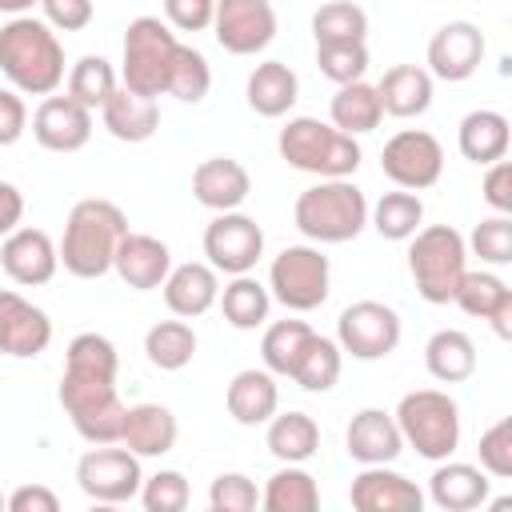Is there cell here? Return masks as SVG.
Masks as SVG:
<instances>
[{
	"label": "cell",
	"mask_w": 512,
	"mask_h": 512,
	"mask_svg": "<svg viewBox=\"0 0 512 512\" xmlns=\"http://www.w3.org/2000/svg\"><path fill=\"white\" fill-rule=\"evenodd\" d=\"M120 356L116 344L100 332H80L68 340L64 376H60V404L72 428L88 444H120L128 404L116 392Z\"/></svg>",
	"instance_id": "1"
},
{
	"label": "cell",
	"mask_w": 512,
	"mask_h": 512,
	"mask_svg": "<svg viewBox=\"0 0 512 512\" xmlns=\"http://www.w3.org/2000/svg\"><path fill=\"white\" fill-rule=\"evenodd\" d=\"M0 72L20 96H52L64 84V44L36 16H12L0 28Z\"/></svg>",
	"instance_id": "2"
},
{
	"label": "cell",
	"mask_w": 512,
	"mask_h": 512,
	"mask_svg": "<svg viewBox=\"0 0 512 512\" xmlns=\"http://www.w3.org/2000/svg\"><path fill=\"white\" fill-rule=\"evenodd\" d=\"M124 232H128V216L120 204L104 196L76 200L64 224V240H60L64 272H72L76 280H100L104 272H112V256Z\"/></svg>",
	"instance_id": "3"
},
{
	"label": "cell",
	"mask_w": 512,
	"mask_h": 512,
	"mask_svg": "<svg viewBox=\"0 0 512 512\" xmlns=\"http://www.w3.org/2000/svg\"><path fill=\"white\" fill-rule=\"evenodd\" d=\"M276 152L288 168L320 176V180L352 176L360 168V156H364L356 136L340 132L336 124H324L316 116H292L276 136Z\"/></svg>",
	"instance_id": "4"
},
{
	"label": "cell",
	"mask_w": 512,
	"mask_h": 512,
	"mask_svg": "<svg viewBox=\"0 0 512 512\" xmlns=\"http://www.w3.org/2000/svg\"><path fill=\"white\" fill-rule=\"evenodd\" d=\"M292 220L316 244H348L368 228V200L348 176L320 180L296 196Z\"/></svg>",
	"instance_id": "5"
},
{
	"label": "cell",
	"mask_w": 512,
	"mask_h": 512,
	"mask_svg": "<svg viewBox=\"0 0 512 512\" xmlns=\"http://www.w3.org/2000/svg\"><path fill=\"white\" fill-rule=\"evenodd\" d=\"M408 272L416 280V292L428 304H452V296L468 272L464 236L452 224L416 228V236L408 240Z\"/></svg>",
	"instance_id": "6"
},
{
	"label": "cell",
	"mask_w": 512,
	"mask_h": 512,
	"mask_svg": "<svg viewBox=\"0 0 512 512\" xmlns=\"http://www.w3.org/2000/svg\"><path fill=\"white\" fill-rule=\"evenodd\" d=\"M392 416H396V428H400L404 444H412L416 456H424L432 464L448 460L460 448V408L440 388L404 392Z\"/></svg>",
	"instance_id": "7"
},
{
	"label": "cell",
	"mask_w": 512,
	"mask_h": 512,
	"mask_svg": "<svg viewBox=\"0 0 512 512\" xmlns=\"http://www.w3.org/2000/svg\"><path fill=\"white\" fill-rule=\"evenodd\" d=\"M180 36L160 16H136L124 32V60H120V84L140 96H164L168 72L176 60Z\"/></svg>",
	"instance_id": "8"
},
{
	"label": "cell",
	"mask_w": 512,
	"mask_h": 512,
	"mask_svg": "<svg viewBox=\"0 0 512 512\" xmlns=\"http://www.w3.org/2000/svg\"><path fill=\"white\" fill-rule=\"evenodd\" d=\"M268 292L288 312H312L332 292V268L328 256L312 244H288L272 268H268Z\"/></svg>",
	"instance_id": "9"
},
{
	"label": "cell",
	"mask_w": 512,
	"mask_h": 512,
	"mask_svg": "<svg viewBox=\"0 0 512 512\" xmlns=\"http://www.w3.org/2000/svg\"><path fill=\"white\" fill-rule=\"evenodd\" d=\"M76 484L96 504H128L144 484L140 456L116 444H92L76 464Z\"/></svg>",
	"instance_id": "10"
},
{
	"label": "cell",
	"mask_w": 512,
	"mask_h": 512,
	"mask_svg": "<svg viewBox=\"0 0 512 512\" xmlns=\"http://www.w3.org/2000/svg\"><path fill=\"white\" fill-rule=\"evenodd\" d=\"M400 316L380 300H356L336 320V344L352 360H384L400 344Z\"/></svg>",
	"instance_id": "11"
},
{
	"label": "cell",
	"mask_w": 512,
	"mask_h": 512,
	"mask_svg": "<svg viewBox=\"0 0 512 512\" xmlns=\"http://www.w3.org/2000/svg\"><path fill=\"white\" fill-rule=\"evenodd\" d=\"M380 168L384 176L396 184V188H408V192H424L440 180L444 172V148L432 132L424 128H404L396 132L384 152H380Z\"/></svg>",
	"instance_id": "12"
},
{
	"label": "cell",
	"mask_w": 512,
	"mask_h": 512,
	"mask_svg": "<svg viewBox=\"0 0 512 512\" xmlns=\"http://www.w3.org/2000/svg\"><path fill=\"white\" fill-rule=\"evenodd\" d=\"M204 256L224 276L252 272L256 260L264 256V228L252 216H244L240 208L216 212V220L204 228Z\"/></svg>",
	"instance_id": "13"
},
{
	"label": "cell",
	"mask_w": 512,
	"mask_h": 512,
	"mask_svg": "<svg viewBox=\"0 0 512 512\" xmlns=\"http://www.w3.org/2000/svg\"><path fill=\"white\" fill-rule=\"evenodd\" d=\"M212 36L232 56H256L276 40L272 0H216Z\"/></svg>",
	"instance_id": "14"
},
{
	"label": "cell",
	"mask_w": 512,
	"mask_h": 512,
	"mask_svg": "<svg viewBox=\"0 0 512 512\" xmlns=\"http://www.w3.org/2000/svg\"><path fill=\"white\" fill-rule=\"evenodd\" d=\"M484 60V32L472 20H448L428 40V72L432 80L460 84L468 80Z\"/></svg>",
	"instance_id": "15"
},
{
	"label": "cell",
	"mask_w": 512,
	"mask_h": 512,
	"mask_svg": "<svg viewBox=\"0 0 512 512\" xmlns=\"http://www.w3.org/2000/svg\"><path fill=\"white\" fill-rule=\"evenodd\" d=\"M0 268L20 288H40L60 268V248L44 228H12L0 244Z\"/></svg>",
	"instance_id": "16"
},
{
	"label": "cell",
	"mask_w": 512,
	"mask_h": 512,
	"mask_svg": "<svg viewBox=\"0 0 512 512\" xmlns=\"http://www.w3.org/2000/svg\"><path fill=\"white\" fill-rule=\"evenodd\" d=\"M52 344V320L44 308L12 288H0V356L32 360Z\"/></svg>",
	"instance_id": "17"
},
{
	"label": "cell",
	"mask_w": 512,
	"mask_h": 512,
	"mask_svg": "<svg viewBox=\"0 0 512 512\" xmlns=\"http://www.w3.org/2000/svg\"><path fill=\"white\" fill-rule=\"evenodd\" d=\"M32 136L48 152H80L92 140V112L76 104L68 92L64 96H44L32 112Z\"/></svg>",
	"instance_id": "18"
},
{
	"label": "cell",
	"mask_w": 512,
	"mask_h": 512,
	"mask_svg": "<svg viewBox=\"0 0 512 512\" xmlns=\"http://www.w3.org/2000/svg\"><path fill=\"white\" fill-rule=\"evenodd\" d=\"M348 500L356 512H420L424 508V492L392 472L388 464H364V472L352 480Z\"/></svg>",
	"instance_id": "19"
},
{
	"label": "cell",
	"mask_w": 512,
	"mask_h": 512,
	"mask_svg": "<svg viewBox=\"0 0 512 512\" xmlns=\"http://www.w3.org/2000/svg\"><path fill=\"white\" fill-rule=\"evenodd\" d=\"M112 272L136 288V292H152L164 284V276L172 272V252L164 240L148 236V232H124L116 256H112Z\"/></svg>",
	"instance_id": "20"
},
{
	"label": "cell",
	"mask_w": 512,
	"mask_h": 512,
	"mask_svg": "<svg viewBox=\"0 0 512 512\" xmlns=\"http://www.w3.org/2000/svg\"><path fill=\"white\" fill-rule=\"evenodd\" d=\"M248 192H252V176L232 156H208L192 172V196H196V204H204L212 212L240 208L248 200Z\"/></svg>",
	"instance_id": "21"
},
{
	"label": "cell",
	"mask_w": 512,
	"mask_h": 512,
	"mask_svg": "<svg viewBox=\"0 0 512 512\" xmlns=\"http://www.w3.org/2000/svg\"><path fill=\"white\" fill-rule=\"evenodd\" d=\"M492 476L464 460H436V472L428 476V500L444 512H472L488 504Z\"/></svg>",
	"instance_id": "22"
},
{
	"label": "cell",
	"mask_w": 512,
	"mask_h": 512,
	"mask_svg": "<svg viewBox=\"0 0 512 512\" xmlns=\"http://www.w3.org/2000/svg\"><path fill=\"white\" fill-rule=\"evenodd\" d=\"M344 444H348V456L360 464H392L404 452V436L396 428V416L384 408H360L348 420Z\"/></svg>",
	"instance_id": "23"
},
{
	"label": "cell",
	"mask_w": 512,
	"mask_h": 512,
	"mask_svg": "<svg viewBox=\"0 0 512 512\" xmlns=\"http://www.w3.org/2000/svg\"><path fill=\"white\" fill-rule=\"evenodd\" d=\"M164 304L172 316H204L216 300H220V276L212 264H200V260H188V264H176L168 276H164Z\"/></svg>",
	"instance_id": "24"
},
{
	"label": "cell",
	"mask_w": 512,
	"mask_h": 512,
	"mask_svg": "<svg viewBox=\"0 0 512 512\" xmlns=\"http://www.w3.org/2000/svg\"><path fill=\"white\" fill-rule=\"evenodd\" d=\"M176 436H180V424L172 416V408L164 404H132L124 412V428H120V444L128 452H136L140 460L144 456H168L176 448Z\"/></svg>",
	"instance_id": "25"
},
{
	"label": "cell",
	"mask_w": 512,
	"mask_h": 512,
	"mask_svg": "<svg viewBox=\"0 0 512 512\" xmlns=\"http://www.w3.org/2000/svg\"><path fill=\"white\" fill-rule=\"evenodd\" d=\"M224 404H228V416L244 428H256V424H268L280 408V388H276V376L268 368H240L224 392Z\"/></svg>",
	"instance_id": "26"
},
{
	"label": "cell",
	"mask_w": 512,
	"mask_h": 512,
	"mask_svg": "<svg viewBox=\"0 0 512 512\" xmlns=\"http://www.w3.org/2000/svg\"><path fill=\"white\" fill-rule=\"evenodd\" d=\"M100 120H104L108 136H116L120 144H144V140H152L156 128H160V104H156L152 96H140V92H132V88L120 84V88L104 100Z\"/></svg>",
	"instance_id": "27"
},
{
	"label": "cell",
	"mask_w": 512,
	"mask_h": 512,
	"mask_svg": "<svg viewBox=\"0 0 512 512\" xmlns=\"http://www.w3.org/2000/svg\"><path fill=\"white\" fill-rule=\"evenodd\" d=\"M376 96H380L384 116H396V120L424 116L432 108V72L420 64H392L380 76Z\"/></svg>",
	"instance_id": "28"
},
{
	"label": "cell",
	"mask_w": 512,
	"mask_h": 512,
	"mask_svg": "<svg viewBox=\"0 0 512 512\" xmlns=\"http://www.w3.org/2000/svg\"><path fill=\"white\" fill-rule=\"evenodd\" d=\"M300 96V80L296 72L284 64V60H260L252 72H248V84H244V100L256 116L264 120H280L284 112H292Z\"/></svg>",
	"instance_id": "29"
},
{
	"label": "cell",
	"mask_w": 512,
	"mask_h": 512,
	"mask_svg": "<svg viewBox=\"0 0 512 512\" xmlns=\"http://www.w3.org/2000/svg\"><path fill=\"white\" fill-rule=\"evenodd\" d=\"M456 144H460V156L488 168L492 160H504L508 156V116L504 112H492V108H476L460 120V132H456Z\"/></svg>",
	"instance_id": "30"
},
{
	"label": "cell",
	"mask_w": 512,
	"mask_h": 512,
	"mask_svg": "<svg viewBox=\"0 0 512 512\" xmlns=\"http://www.w3.org/2000/svg\"><path fill=\"white\" fill-rule=\"evenodd\" d=\"M424 368L440 384H464L476 372V344L460 328H440L424 344Z\"/></svg>",
	"instance_id": "31"
},
{
	"label": "cell",
	"mask_w": 512,
	"mask_h": 512,
	"mask_svg": "<svg viewBox=\"0 0 512 512\" xmlns=\"http://www.w3.org/2000/svg\"><path fill=\"white\" fill-rule=\"evenodd\" d=\"M264 444L280 464H304L320 452V424L308 412H276L268 420Z\"/></svg>",
	"instance_id": "32"
},
{
	"label": "cell",
	"mask_w": 512,
	"mask_h": 512,
	"mask_svg": "<svg viewBox=\"0 0 512 512\" xmlns=\"http://www.w3.org/2000/svg\"><path fill=\"white\" fill-rule=\"evenodd\" d=\"M328 116H332V124H336L340 132H348V136L372 132V128L384 120L376 84H368V80L336 84V96H332V104H328Z\"/></svg>",
	"instance_id": "33"
},
{
	"label": "cell",
	"mask_w": 512,
	"mask_h": 512,
	"mask_svg": "<svg viewBox=\"0 0 512 512\" xmlns=\"http://www.w3.org/2000/svg\"><path fill=\"white\" fill-rule=\"evenodd\" d=\"M220 312H224V320L232 324V328H240V332H252V328H260L264 320H268V308H272V292H268V284H260L256 276H248V272H240V276H232L224 288H220Z\"/></svg>",
	"instance_id": "34"
},
{
	"label": "cell",
	"mask_w": 512,
	"mask_h": 512,
	"mask_svg": "<svg viewBox=\"0 0 512 512\" xmlns=\"http://www.w3.org/2000/svg\"><path fill=\"white\" fill-rule=\"evenodd\" d=\"M144 356H148V364L160 368V372H180V368H188L192 356H196V332H192V324H188L184 316L152 324V328L144 332Z\"/></svg>",
	"instance_id": "35"
},
{
	"label": "cell",
	"mask_w": 512,
	"mask_h": 512,
	"mask_svg": "<svg viewBox=\"0 0 512 512\" xmlns=\"http://www.w3.org/2000/svg\"><path fill=\"white\" fill-rule=\"evenodd\" d=\"M340 368H344V352L336 340L312 332L292 364V380L304 388V392H332L336 380H340Z\"/></svg>",
	"instance_id": "36"
},
{
	"label": "cell",
	"mask_w": 512,
	"mask_h": 512,
	"mask_svg": "<svg viewBox=\"0 0 512 512\" xmlns=\"http://www.w3.org/2000/svg\"><path fill=\"white\" fill-rule=\"evenodd\" d=\"M260 504L268 512H316L320 508V484L300 464H284L280 472L268 476V484L260 492Z\"/></svg>",
	"instance_id": "37"
},
{
	"label": "cell",
	"mask_w": 512,
	"mask_h": 512,
	"mask_svg": "<svg viewBox=\"0 0 512 512\" xmlns=\"http://www.w3.org/2000/svg\"><path fill=\"white\" fill-rule=\"evenodd\" d=\"M368 224H372L384 240H412L416 228L424 224V204H420V196L408 192V188L384 192V196L368 208Z\"/></svg>",
	"instance_id": "38"
},
{
	"label": "cell",
	"mask_w": 512,
	"mask_h": 512,
	"mask_svg": "<svg viewBox=\"0 0 512 512\" xmlns=\"http://www.w3.org/2000/svg\"><path fill=\"white\" fill-rule=\"evenodd\" d=\"M116 88H120L116 68H112L104 56H96V52L80 56V60L72 64V72H68V96H72L76 104H84L88 112H100L104 100H108Z\"/></svg>",
	"instance_id": "39"
},
{
	"label": "cell",
	"mask_w": 512,
	"mask_h": 512,
	"mask_svg": "<svg viewBox=\"0 0 512 512\" xmlns=\"http://www.w3.org/2000/svg\"><path fill=\"white\" fill-rule=\"evenodd\" d=\"M452 304H460V312H468V316L488 320L496 308L512 304V288L496 272H488V268H476V272L468 268L460 288H456V296H452Z\"/></svg>",
	"instance_id": "40"
},
{
	"label": "cell",
	"mask_w": 512,
	"mask_h": 512,
	"mask_svg": "<svg viewBox=\"0 0 512 512\" xmlns=\"http://www.w3.org/2000/svg\"><path fill=\"white\" fill-rule=\"evenodd\" d=\"M312 336V324L304 320H276L264 328V340H260V360L272 376H292V364L304 348V340Z\"/></svg>",
	"instance_id": "41"
},
{
	"label": "cell",
	"mask_w": 512,
	"mask_h": 512,
	"mask_svg": "<svg viewBox=\"0 0 512 512\" xmlns=\"http://www.w3.org/2000/svg\"><path fill=\"white\" fill-rule=\"evenodd\" d=\"M312 36H316V44L364 40L368 36V12L352 0H328L312 12Z\"/></svg>",
	"instance_id": "42"
},
{
	"label": "cell",
	"mask_w": 512,
	"mask_h": 512,
	"mask_svg": "<svg viewBox=\"0 0 512 512\" xmlns=\"http://www.w3.org/2000/svg\"><path fill=\"white\" fill-rule=\"evenodd\" d=\"M212 88V68L204 60V52H196L192 44H180L176 48V60H172V72H168V92L164 96H176L180 104H200Z\"/></svg>",
	"instance_id": "43"
},
{
	"label": "cell",
	"mask_w": 512,
	"mask_h": 512,
	"mask_svg": "<svg viewBox=\"0 0 512 512\" xmlns=\"http://www.w3.org/2000/svg\"><path fill=\"white\" fill-rule=\"evenodd\" d=\"M316 68H320V76H328L332 84L364 80V72H368V44H364V40L316 44Z\"/></svg>",
	"instance_id": "44"
},
{
	"label": "cell",
	"mask_w": 512,
	"mask_h": 512,
	"mask_svg": "<svg viewBox=\"0 0 512 512\" xmlns=\"http://www.w3.org/2000/svg\"><path fill=\"white\" fill-rule=\"evenodd\" d=\"M464 248H468L476 260L492 264V268L512 264V220L500 216V212L488 216V220H480V224L472 228V236L464 240Z\"/></svg>",
	"instance_id": "45"
},
{
	"label": "cell",
	"mask_w": 512,
	"mask_h": 512,
	"mask_svg": "<svg viewBox=\"0 0 512 512\" xmlns=\"http://www.w3.org/2000/svg\"><path fill=\"white\" fill-rule=\"evenodd\" d=\"M192 500V488L184 480V472L176 468H160L156 476H144L140 484V504L148 512H184Z\"/></svg>",
	"instance_id": "46"
},
{
	"label": "cell",
	"mask_w": 512,
	"mask_h": 512,
	"mask_svg": "<svg viewBox=\"0 0 512 512\" xmlns=\"http://www.w3.org/2000/svg\"><path fill=\"white\" fill-rule=\"evenodd\" d=\"M208 504L212 512H252L260 504L256 480H248L244 472H220L208 488Z\"/></svg>",
	"instance_id": "47"
},
{
	"label": "cell",
	"mask_w": 512,
	"mask_h": 512,
	"mask_svg": "<svg viewBox=\"0 0 512 512\" xmlns=\"http://www.w3.org/2000/svg\"><path fill=\"white\" fill-rule=\"evenodd\" d=\"M480 468L492 480H508L512 476V420L508 416L480 432Z\"/></svg>",
	"instance_id": "48"
},
{
	"label": "cell",
	"mask_w": 512,
	"mask_h": 512,
	"mask_svg": "<svg viewBox=\"0 0 512 512\" xmlns=\"http://www.w3.org/2000/svg\"><path fill=\"white\" fill-rule=\"evenodd\" d=\"M40 12L52 32H84L96 16V4L92 0H40Z\"/></svg>",
	"instance_id": "49"
},
{
	"label": "cell",
	"mask_w": 512,
	"mask_h": 512,
	"mask_svg": "<svg viewBox=\"0 0 512 512\" xmlns=\"http://www.w3.org/2000/svg\"><path fill=\"white\" fill-rule=\"evenodd\" d=\"M216 0H164V24L172 32H204L212 28Z\"/></svg>",
	"instance_id": "50"
},
{
	"label": "cell",
	"mask_w": 512,
	"mask_h": 512,
	"mask_svg": "<svg viewBox=\"0 0 512 512\" xmlns=\"http://www.w3.org/2000/svg\"><path fill=\"white\" fill-rule=\"evenodd\" d=\"M480 196L492 212L508 216L512 212V164L508 160H492L488 172H484V184H480Z\"/></svg>",
	"instance_id": "51"
},
{
	"label": "cell",
	"mask_w": 512,
	"mask_h": 512,
	"mask_svg": "<svg viewBox=\"0 0 512 512\" xmlns=\"http://www.w3.org/2000/svg\"><path fill=\"white\" fill-rule=\"evenodd\" d=\"M28 128V108L16 88H0V148L16 144Z\"/></svg>",
	"instance_id": "52"
},
{
	"label": "cell",
	"mask_w": 512,
	"mask_h": 512,
	"mask_svg": "<svg viewBox=\"0 0 512 512\" xmlns=\"http://www.w3.org/2000/svg\"><path fill=\"white\" fill-rule=\"evenodd\" d=\"M8 512H60V496L44 484H20L8 500H4Z\"/></svg>",
	"instance_id": "53"
},
{
	"label": "cell",
	"mask_w": 512,
	"mask_h": 512,
	"mask_svg": "<svg viewBox=\"0 0 512 512\" xmlns=\"http://www.w3.org/2000/svg\"><path fill=\"white\" fill-rule=\"evenodd\" d=\"M20 220H24V192L16 184L0 180V236L20 228Z\"/></svg>",
	"instance_id": "54"
},
{
	"label": "cell",
	"mask_w": 512,
	"mask_h": 512,
	"mask_svg": "<svg viewBox=\"0 0 512 512\" xmlns=\"http://www.w3.org/2000/svg\"><path fill=\"white\" fill-rule=\"evenodd\" d=\"M32 4H40V0H0V12H8V16H28Z\"/></svg>",
	"instance_id": "55"
},
{
	"label": "cell",
	"mask_w": 512,
	"mask_h": 512,
	"mask_svg": "<svg viewBox=\"0 0 512 512\" xmlns=\"http://www.w3.org/2000/svg\"><path fill=\"white\" fill-rule=\"evenodd\" d=\"M4 500H8V496H4V492H0V508H4Z\"/></svg>",
	"instance_id": "56"
}]
</instances>
